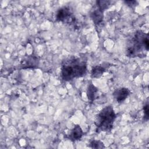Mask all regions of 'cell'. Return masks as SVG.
<instances>
[{"mask_svg":"<svg viewBox=\"0 0 149 149\" xmlns=\"http://www.w3.org/2000/svg\"><path fill=\"white\" fill-rule=\"evenodd\" d=\"M87 69L86 57L69 56L62 62L61 76L64 81H70L84 76Z\"/></svg>","mask_w":149,"mask_h":149,"instance_id":"6da1fadb","label":"cell"},{"mask_svg":"<svg viewBox=\"0 0 149 149\" xmlns=\"http://www.w3.org/2000/svg\"><path fill=\"white\" fill-rule=\"evenodd\" d=\"M148 49V34L141 30H137L127 41L126 54L127 56L130 58L145 57Z\"/></svg>","mask_w":149,"mask_h":149,"instance_id":"7a4b0ae2","label":"cell"},{"mask_svg":"<svg viewBox=\"0 0 149 149\" xmlns=\"http://www.w3.org/2000/svg\"><path fill=\"white\" fill-rule=\"evenodd\" d=\"M116 118V113L112 106L104 107L95 117L94 124L96 126V132L99 133L111 131L113 128Z\"/></svg>","mask_w":149,"mask_h":149,"instance_id":"3957f363","label":"cell"},{"mask_svg":"<svg viewBox=\"0 0 149 149\" xmlns=\"http://www.w3.org/2000/svg\"><path fill=\"white\" fill-rule=\"evenodd\" d=\"M56 20L63 23H70L74 20L72 10L67 6H63L58 9L56 14Z\"/></svg>","mask_w":149,"mask_h":149,"instance_id":"277c9868","label":"cell"},{"mask_svg":"<svg viewBox=\"0 0 149 149\" xmlns=\"http://www.w3.org/2000/svg\"><path fill=\"white\" fill-rule=\"evenodd\" d=\"M130 91L126 87H120L116 88L113 93V97L118 103L123 102L130 95Z\"/></svg>","mask_w":149,"mask_h":149,"instance_id":"5b68a950","label":"cell"},{"mask_svg":"<svg viewBox=\"0 0 149 149\" xmlns=\"http://www.w3.org/2000/svg\"><path fill=\"white\" fill-rule=\"evenodd\" d=\"M39 63L37 57L33 55H29L25 57L21 62V66L23 69L35 68Z\"/></svg>","mask_w":149,"mask_h":149,"instance_id":"8992f818","label":"cell"},{"mask_svg":"<svg viewBox=\"0 0 149 149\" xmlns=\"http://www.w3.org/2000/svg\"><path fill=\"white\" fill-rule=\"evenodd\" d=\"M83 134V132L80 126L79 125H76L74 127L71 129L68 134V138L72 141H75L80 140Z\"/></svg>","mask_w":149,"mask_h":149,"instance_id":"52a82bcc","label":"cell"},{"mask_svg":"<svg viewBox=\"0 0 149 149\" xmlns=\"http://www.w3.org/2000/svg\"><path fill=\"white\" fill-rule=\"evenodd\" d=\"M104 11L96 7L90 13V17L95 24L98 25L102 23L103 20Z\"/></svg>","mask_w":149,"mask_h":149,"instance_id":"ba28073f","label":"cell"},{"mask_svg":"<svg viewBox=\"0 0 149 149\" xmlns=\"http://www.w3.org/2000/svg\"><path fill=\"white\" fill-rule=\"evenodd\" d=\"M105 68L101 65H96L93 67L91 71V77L93 79L100 78L105 72Z\"/></svg>","mask_w":149,"mask_h":149,"instance_id":"9c48e42d","label":"cell"},{"mask_svg":"<svg viewBox=\"0 0 149 149\" xmlns=\"http://www.w3.org/2000/svg\"><path fill=\"white\" fill-rule=\"evenodd\" d=\"M98 92V88L92 83L88 84L87 90V96L88 101L92 102L94 101L96 97V94Z\"/></svg>","mask_w":149,"mask_h":149,"instance_id":"30bf717a","label":"cell"},{"mask_svg":"<svg viewBox=\"0 0 149 149\" xmlns=\"http://www.w3.org/2000/svg\"><path fill=\"white\" fill-rule=\"evenodd\" d=\"M112 1H96V5L99 9L104 11L107 8H108L111 4H112Z\"/></svg>","mask_w":149,"mask_h":149,"instance_id":"8fae6325","label":"cell"},{"mask_svg":"<svg viewBox=\"0 0 149 149\" xmlns=\"http://www.w3.org/2000/svg\"><path fill=\"white\" fill-rule=\"evenodd\" d=\"M89 147L93 148H105V146L104 143L100 140H92L90 141Z\"/></svg>","mask_w":149,"mask_h":149,"instance_id":"7c38bea8","label":"cell"},{"mask_svg":"<svg viewBox=\"0 0 149 149\" xmlns=\"http://www.w3.org/2000/svg\"><path fill=\"white\" fill-rule=\"evenodd\" d=\"M148 102H146V104L143 107V111H144V119L146 121L148 120Z\"/></svg>","mask_w":149,"mask_h":149,"instance_id":"4fadbf2b","label":"cell"},{"mask_svg":"<svg viewBox=\"0 0 149 149\" xmlns=\"http://www.w3.org/2000/svg\"><path fill=\"white\" fill-rule=\"evenodd\" d=\"M125 3H126L127 5H129L130 7H132L133 6H135L137 2L136 1H125Z\"/></svg>","mask_w":149,"mask_h":149,"instance_id":"5bb4252c","label":"cell"}]
</instances>
